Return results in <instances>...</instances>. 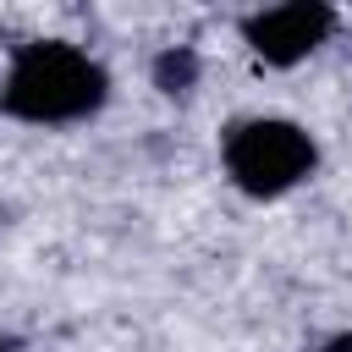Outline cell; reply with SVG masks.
Wrapping results in <instances>:
<instances>
[{"instance_id":"8992f818","label":"cell","mask_w":352,"mask_h":352,"mask_svg":"<svg viewBox=\"0 0 352 352\" xmlns=\"http://www.w3.org/2000/svg\"><path fill=\"white\" fill-rule=\"evenodd\" d=\"M0 352H11V336H0Z\"/></svg>"},{"instance_id":"277c9868","label":"cell","mask_w":352,"mask_h":352,"mask_svg":"<svg viewBox=\"0 0 352 352\" xmlns=\"http://www.w3.org/2000/svg\"><path fill=\"white\" fill-rule=\"evenodd\" d=\"M198 77H204V60H198L192 44H170V50L154 55V88H160V94L182 99V94L198 88Z\"/></svg>"},{"instance_id":"6da1fadb","label":"cell","mask_w":352,"mask_h":352,"mask_svg":"<svg viewBox=\"0 0 352 352\" xmlns=\"http://www.w3.org/2000/svg\"><path fill=\"white\" fill-rule=\"evenodd\" d=\"M104 94H110V77L88 50L38 38L11 55V72L0 82V110L16 121H33V126H60V121L94 116L104 104Z\"/></svg>"},{"instance_id":"7a4b0ae2","label":"cell","mask_w":352,"mask_h":352,"mask_svg":"<svg viewBox=\"0 0 352 352\" xmlns=\"http://www.w3.org/2000/svg\"><path fill=\"white\" fill-rule=\"evenodd\" d=\"M314 165H319V148L297 121L258 116V121H236L226 132V176L253 198L292 192L297 182L314 176Z\"/></svg>"},{"instance_id":"5b68a950","label":"cell","mask_w":352,"mask_h":352,"mask_svg":"<svg viewBox=\"0 0 352 352\" xmlns=\"http://www.w3.org/2000/svg\"><path fill=\"white\" fill-rule=\"evenodd\" d=\"M319 352H352V330H341V336H330Z\"/></svg>"},{"instance_id":"3957f363","label":"cell","mask_w":352,"mask_h":352,"mask_svg":"<svg viewBox=\"0 0 352 352\" xmlns=\"http://www.w3.org/2000/svg\"><path fill=\"white\" fill-rule=\"evenodd\" d=\"M330 28H336V11L330 6H308V0L242 16V38L253 44V55L264 66H297L302 55H314L330 38Z\"/></svg>"}]
</instances>
